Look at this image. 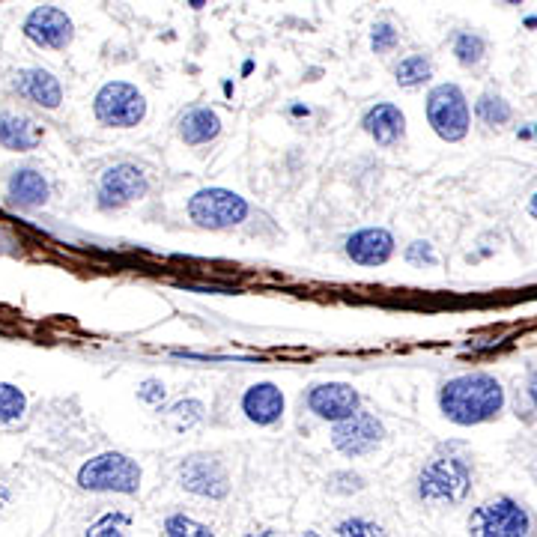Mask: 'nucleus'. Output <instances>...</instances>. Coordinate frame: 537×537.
Instances as JSON below:
<instances>
[{
  "label": "nucleus",
  "mask_w": 537,
  "mask_h": 537,
  "mask_svg": "<svg viewBox=\"0 0 537 537\" xmlns=\"http://www.w3.org/2000/svg\"><path fill=\"white\" fill-rule=\"evenodd\" d=\"M439 409L448 421L460 427H475L499 418L505 409V388L490 373H466L442 385Z\"/></svg>",
  "instance_id": "nucleus-1"
},
{
  "label": "nucleus",
  "mask_w": 537,
  "mask_h": 537,
  "mask_svg": "<svg viewBox=\"0 0 537 537\" xmlns=\"http://www.w3.org/2000/svg\"><path fill=\"white\" fill-rule=\"evenodd\" d=\"M472 487V469L463 457H433L418 475V499L427 505H460Z\"/></svg>",
  "instance_id": "nucleus-2"
},
{
  "label": "nucleus",
  "mask_w": 537,
  "mask_h": 537,
  "mask_svg": "<svg viewBox=\"0 0 537 537\" xmlns=\"http://www.w3.org/2000/svg\"><path fill=\"white\" fill-rule=\"evenodd\" d=\"M78 487L90 493H123L132 496L141 490V466L117 451L87 460L78 472Z\"/></svg>",
  "instance_id": "nucleus-3"
},
{
  "label": "nucleus",
  "mask_w": 537,
  "mask_h": 537,
  "mask_svg": "<svg viewBox=\"0 0 537 537\" xmlns=\"http://www.w3.org/2000/svg\"><path fill=\"white\" fill-rule=\"evenodd\" d=\"M427 120L442 141H448V144L463 141L469 132V123H472L469 102H466L463 90L457 84L433 87L427 96Z\"/></svg>",
  "instance_id": "nucleus-4"
},
{
  "label": "nucleus",
  "mask_w": 537,
  "mask_h": 537,
  "mask_svg": "<svg viewBox=\"0 0 537 537\" xmlns=\"http://www.w3.org/2000/svg\"><path fill=\"white\" fill-rule=\"evenodd\" d=\"M188 215L197 227L227 230L248 218V200L227 188H200L188 200Z\"/></svg>",
  "instance_id": "nucleus-5"
},
{
  "label": "nucleus",
  "mask_w": 537,
  "mask_h": 537,
  "mask_svg": "<svg viewBox=\"0 0 537 537\" xmlns=\"http://www.w3.org/2000/svg\"><path fill=\"white\" fill-rule=\"evenodd\" d=\"M96 120L111 129H132L147 117V99L138 87L126 81H111L105 84L96 99H93Z\"/></svg>",
  "instance_id": "nucleus-6"
},
{
  "label": "nucleus",
  "mask_w": 537,
  "mask_h": 537,
  "mask_svg": "<svg viewBox=\"0 0 537 537\" xmlns=\"http://www.w3.org/2000/svg\"><path fill=\"white\" fill-rule=\"evenodd\" d=\"M469 532L478 537H526L532 535V517L520 502L499 496L469 517Z\"/></svg>",
  "instance_id": "nucleus-7"
},
{
  "label": "nucleus",
  "mask_w": 537,
  "mask_h": 537,
  "mask_svg": "<svg viewBox=\"0 0 537 537\" xmlns=\"http://www.w3.org/2000/svg\"><path fill=\"white\" fill-rule=\"evenodd\" d=\"M179 484L188 493H194L200 499H212V502H221L230 493V481H227L224 466L215 457H206V454H194L179 466Z\"/></svg>",
  "instance_id": "nucleus-8"
},
{
  "label": "nucleus",
  "mask_w": 537,
  "mask_h": 537,
  "mask_svg": "<svg viewBox=\"0 0 537 537\" xmlns=\"http://www.w3.org/2000/svg\"><path fill=\"white\" fill-rule=\"evenodd\" d=\"M382 439H385L382 421L367 412H356L344 421H335V430H332V445L347 457L370 454L373 448H379Z\"/></svg>",
  "instance_id": "nucleus-9"
},
{
  "label": "nucleus",
  "mask_w": 537,
  "mask_h": 537,
  "mask_svg": "<svg viewBox=\"0 0 537 537\" xmlns=\"http://www.w3.org/2000/svg\"><path fill=\"white\" fill-rule=\"evenodd\" d=\"M24 36L39 48H66L72 42V18L57 6H36L24 21Z\"/></svg>",
  "instance_id": "nucleus-10"
},
{
  "label": "nucleus",
  "mask_w": 537,
  "mask_h": 537,
  "mask_svg": "<svg viewBox=\"0 0 537 537\" xmlns=\"http://www.w3.org/2000/svg\"><path fill=\"white\" fill-rule=\"evenodd\" d=\"M308 406L317 418H326V421H344L350 415H356L358 406H361V397L353 385L347 382H323V385H314L311 394H308Z\"/></svg>",
  "instance_id": "nucleus-11"
},
{
  "label": "nucleus",
  "mask_w": 537,
  "mask_h": 537,
  "mask_svg": "<svg viewBox=\"0 0 537 537\" xmlns=\"http://www.w3.org/2000/svg\"><path fill=\"white\" fill-rule=\"evenodd\" d=\"M150 182L135 165H114L102 174V206H126L147 194Z\"/></svg>",
  "instance_id": "nucleus-12"
},
{
  "label": "nucleus",
  "mask_w": 537,
  "mask_h": 537,
  "mask_svg": "<svg viewBox=\"0 0 537 537\" xmlns=\"http://www.w3.org/2000/svg\"><path fill=\"white\" fill-rule=\"evenodd\" d=\"M394 254V236L385 227H364L347 239V257L358 266H382Z\"/></svg>",
  "instance_id": "nucleus-13"
},
{
  "label": "nucleus",
  "mask_w": 537,
  "mask_h": 537,
  "mask_svg": "<svg viewBox=\"0 0 537 537\" xmlns=\"http://www.w3.org/2000/svg\"><path fill=\"white\" fill-rule=\"evenodd\" d=\"M242 412L248 421L260 424V427H269L275 421H281L284 415V394L278 385L272 382H257L245 391L242 397Z\"/></svg>",
  "instance_id": "nucleus-14"
},
{
  "label": "nucleus",
  "mask_w": 537,
  "mask_h": 537,
  "mask_svg": "<svg viewBox=\"0 0 537 537\" xmlns=\"http://www.w3.org/2000/svg\"><path fill=\"white\" fill-rule=\"evenodd\" d=\"M361 126H364V132H367L379 147H391V144H397V141L403 138V132H406L403 111H400L397 105H391V102H379V105H373V108L364 114Z\"/></svg>",
  "instance_id": "nucleus-15"
},
{
  "label": "nucleus",
  "mask_w": 537,
  "mask_h": 537,
  "mask_svg": "<svg viewBox=\"0 0 537 537\" xmlns=\"http://www.w3.org/2000/svg\"><path fill=\"white\" fill-rule=\"evenodd\" d=\"M15 90L24 99L36 102V105H42L48 111H54L63 102V90H60L57 78L51 72H45V69H21L15 75Z\"/></svg>",
  "instance_id": "nucleus-16"
},
{
  "label": "nucleus",
  "mask_w": 537,
  "mask_h": 537,
  "mask_svg": "<svg viewBox=\"0 0 537 537\" xmlns=\"http://www.w3.org/2000/svg\"><path fill=\"white\" fill-rule=\"evenodd\" d=\"M42 138H45V129L36 120H30L24 114H9V111L0 114V144L6 150L27 153L33 147H39Z\"/></svg>",
  "instance_id": "nucleus-17"
},
{
  "label": "nucleus",
  "mask_w": 537,
  "mask_h": 537,
  "mask_svg": "<svg viewBox=\"0 0 537 537\" xmlns=\"http://www.w3.org/2000/svg\"><path fill=\"white\" fill-rule=\"evenodd\" d=\"M221 132V117L212 111V108H191L182 120H179V135L185 144L191 147H200V144H209L215 141Z\"/></svg>",
  "instance_id": "nucleus-18"
},
{
  "label": "nucleus",
  "mask_w": 537,
  "mask_h": 537,
  "mask_svg": "<svg viewBox=\"0 0 537 537\" xmlns=\"http://www.w3.org/2000/svg\"><path fill=\"white\" fill-rule=\"evenodd\" d=\"M9 200L15 206H24V209H36L48 200V182L42 174L24 168V171H15L9 179Z\"/></svg>",
  "instance_id": "nucleus-19"
},
{
  "label": "nucleus",
  "mask_w": 537,
  "mask_h": 537,
  "mask_svg": "<svg viewBox=\"0 0 537 537\" xmlns=\"http://www.w3.org/2000/svg\"><path fill=\"white\" fill-rule=\"evenodd\" d=\"M430 75H433V63H430L427 54H409V57H403L400 66L394 69L397 84L406 87V90L421 87L424 81H430Z\"/></svg>",
  "instance_id": "nucleus-20"
},
{
  "label": "nucleus",
  "mask_w": 537,
  "mask_h": 537,
  "mask_svg": "<svg viewBox=\"0 0 537 537\" xmlns=\"http://www.w3.org/2000/svg\"><path fill=\"white\" fill-rule=\"evenodd\" d=\"M484 54H487L484 36H478V33H472V30H463V33L454 36V57H457L460 66L472 69V66H478V63L484 60Z\"/></svg>",
  "instance_id": "nucleus-21"
},
{
  "label": "nucleus",
  "mask_w": 537,
  "mask_h": 537,
  "mask_svg": "<svg viewBox=\"0 0 537 537\" xmlns=\"http://www.w3.org/2000/svg\"><path fill=\"white\" fill-rule=\"evenodd\" d=\"M475 114H478L481 123H487V126H505V123L514 117L511 105H508L502 96H496V93H484V96L478 99V105H475Z\"/></svg>",
  "instance_id": "nucleus-22"
},
{
  "label": "nucleus",
  "mask_w": 537,
  "mask_h": 537,
  "mask_svg": "<svg viewBox=\"0 0 537 537\" xmlns=\"http://www.w3.org/2000/svg\"><path fill=\"white\" fill-rule=\"evenodd\" d=\"M27 409V400L24 394L9 385V382H0V424H15Z\"/></svg>",
  "instance_id": "nucleus-23"
},
{
  "label": "nucleus",
  "mask_w": 537,
  "mask_h": 537,
  "mask_svg": "<svg viewBox=\"0 0 537 537\" xmlns=\"http://www.w3.org/2000/svg\"><path fill=\"white\" fill-rule=\"evenodd\" d=\"M203 418V403L200 400H179L177 406L171 409V421L177 430H188Z\"/></svg>",
  "instance_id": "nucleus-24"
},
{
  "label": "nucleus",
  "mask_w": 537,
  "mask_h": 537,
  "mask_svg": "<svg viewBox=\"0 0 537 537\" xmlns=\"http://www.w3.org/2000/svg\"><path fill=\"white\" fill-rule=\"evenodd\" d=\"M165 535L171 537H209L212 535V529L209 526H203V523H194V520H188V517H182V514H177V517H168L165 520Z\"/></svg>",
  "instance_id": "nucleus-25"
},
{
  "label": "nucleus",
  "mask_w": 537,
  "mask_h": 537,
  "mask_svg": "<svg viewBox=\"0 0 537 537\" xmlns=\"http://www.w3.org/2000/svg\"><path fill=\"white\" fill-rule=\"evenodd\" d=\"M397 39H400V33L394 30L391 21H379V24H373V30H370V48H373L376 54H388V51L397 45Z\"/></svg>",
  "instance_id": "nucleus-26"
},
{
  "label": "nucleus",
  "mask_w": 537,
  "mask_h": 537,
  "mask_svg": "<svg viewBox=\"0 0 537 537\" xmlns=\"http://www.w3.org/2000/svg\"><path fill=\"white\" fill-rule=\"evenodd\" d=\"M326 484H329V493H335V496H353V493L364 490V478L353 475V472H335Z\"/></svg>",
  "instance_id": "nucleus-27"
},
{
  "label": "nucleus",
  "mask_w": 537,
  "mask_h": 537,
  "mask_svg": "<svg viewBox=\"0 0 537 537\" xmlns=\"http://www.w3.org/2000/svg\"><path fill=\"white\" fill-rule=\"evenodd\" d=\"M335 535L341 537H367V535H382V529L376 523H367V520H344Z\"/></svg>",
  "instance_id": "nucleus-28"
},
{
  "label": "nucleus",
  "mask_w": 537,
  "mask_h": 537,
  "mask_svg": "<svg viewBox=\"0 0 537 537\" xmlns=\"http://www.w3.org/2000/svg\"><path fill=\"white\" fill-rule=\"evenodd\" d=\"M406 260L409 263H427V266H436V254L430 248V242H415L406 248Z\"/></svg>",
  "instance_id": "nucleus-29"
},
{
  "label": "nucleus",
  "mask_w": 537,
  "mask_h": 537,
  "mask_svg": "<svg viewBox=\"0 0 537 537\" xmlns=\"http://www.w3.org/2000/svg\"><path fill=\"white\" fill-rule=\"evenodd\" d=\"M126 526H129V517L117 514V517H105L99 526H93L90 535H123L120 529H126Z\"/></svg>",
  "instance_id": "nucleus-30"
},
{
  "label": "nucleus",
  "mask_w": 537,
  "mask_h": 537,
  "mask_svg": "<svg viewBox=\"0 0 537 537\" xmlns=\"http://www.w3.org/2000/svg\"><path fill=\"white\" fill-rule=\"evenodd\" d=\"M138 397H141L144 403H162V400H165V385H162L159 379H147V382L138 388Z\"/></svg>",
  "instance_id": "nucleus-31"
},
{
  "label": "nucleus",
  "mask_w": 537,
  "mask_h": 537,
  "mask_svg": "<svg viewBox=\"0 0 537 537\" xmlns=\"http://www.w3.org/2000/svg\"><path fill=\"white\" fill-rule=\"evenodd\" d=\"M529 397H532V403H535L537 409V370L529 373Z\"/></svg>",
  "instance_id": "nucleus-32"
},
{
  "label": "nucleus",
  "mask_w": 537,
  "mask_h": 537,
  "mask_svg": "<svg viewBox=\"0 0 537 537\" xmlns=\"http://www.w3.org/2000/svg\"><path fill=\"white\" fill-rule=\"evenodd\" d=\"M293 114H296V117H308L311 111H308V108H302V105H293Z\"/></svg>",
  "instance_id": "nucleus-33"
},
{
  "label": "nucleus",
  "mask_w": 537,
  "mask_h": 537,
  "mask_svg": "<svg viewBox=\"0 0 537 537\" xmlns=\"http://www.w3.org/2000/svg\"><path fill=\"white\" fill-rule=\"evenodd\" d=\"M251 72H254V63H251V60H245V63H242V75H251Z\"/></svg>",
  "instance_id": "nucleus-34"
},
{
  "label": "nucleus",
  "mask_w": 537,
  "mask_h": 537,
  "mask_svg": "<svg viewBox=\"0 0 537 537\" xmlns=\"http://www.w3.org/2000/svg\"><path fill=\"white\" fill-rule=\"evenodd\" d=\"M529 212H532V215H535V218H537V191H535V194H532V200H529Z\"/></svg>",
  "instance_id": "nucleus-35"
},
{
  "label": "nucleus",
  "mask_w": 537,
  "mask_h": 537,
  "mask_svg": "<svg viewBox=\"0 0 537 537\" xmlns=\"http://www.w3.org/2000/svg\"><path fill=\"white\" fill-rule=\"evenodd\" d=\"M188 6H191V9H203V6H206V0H188Z\"/></svg>",
  "instance_id": "nucleus-36"
},
{
  "label": "nucleus",
  "mask_w": 537,
  "mask_h": 537,
  "mask_svg": "<svg viewBox=\"0 0 537 537\" xmlns=\"http://www.w3.org/2000/svg\"><path fill=\"white\" fill-rule=\"evenodd\" d=\"M526 27H537V15H532V18H526Z\"/></svg>",
  "instance_id": "nucleus-37"
},
{
  "label": "nucleus",
  "mask_w": 537,
  "mask_h": 537,
  "mask_svg": "<svg viewBox=\"0 0 537 537\" xmlns=\"http://www.w3.org/2000/svg\"><path fill=\"white\" fill-rule=\"evenodd\" d=\"M508 6H520V3H526V0H505Z\"/></svg>",
  "instance_id": "nucleus-38"
},
{
  "label": "nucleus",
  "mask_w": 537,
  "mask_h": 537,
  "mask_svg": "<svg viewBox=\"0 0 537 537\" xmlns=\"http://www.w3.org/2000/svg\"><path fill=\"white\" fill-rule=\"evenodd\" d=\"M535 135H537V126H535Z\"/></svg>",
  "instance_id": "nucleus-39"
}]
</instances>
